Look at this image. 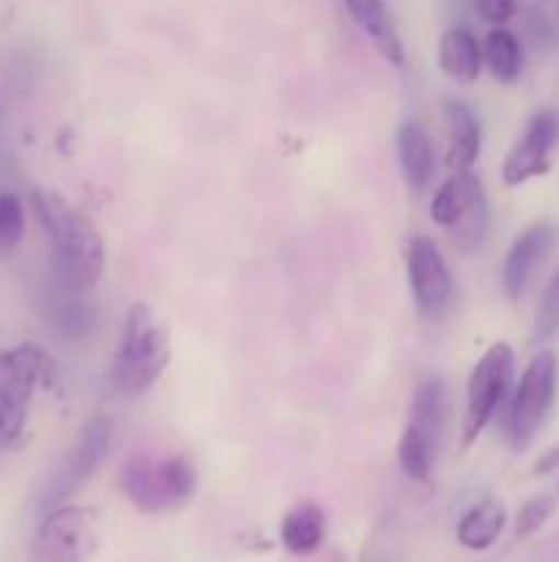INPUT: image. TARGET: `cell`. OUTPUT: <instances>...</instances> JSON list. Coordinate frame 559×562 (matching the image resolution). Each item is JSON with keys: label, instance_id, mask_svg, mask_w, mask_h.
I'll list each match as a JSON object with an SVG mask.
<instances>
[{"label": "cell", "instance_id": "603a6c76", "mask_svg": "<svg viewBox=\"0 0 559 562\" xmlns=\"http://www.w3.org/2000/svg\"><path fill=\"white\" fill-rule=\"evenodd\" d=\"M554 499L551 497H532L529 503L521 505L518 516H515V538H529L551 519L554 514Z\"/></svg>", "mask_w": 559, "mask_h": 562}, {"label": "cell", "instance_id": "7a4b0ae2", "mask_svg": "<svg viewBox=\"0 0 559 562\" xmlns=\"http://www.w3.org/2000/svg\"><path fill=\"white\" fill-rule=\"evenodd\" d=\"M170 366V329L148 302H135L126 311L118 349L113 357V387L126 398L148 393Z\"/></svg>", "mask_w": 559, "mask_h": 562}, {"label": "cell", "instance_id": "9c48e42d", "mask_svg": "<svg viewBox=\"0 0 559 562\" xmlns=\"http://www.w3.org/2000/svg\"><path fill=\"white\" fill-rule=\"evenodd\" d=\"M99 549V516L91 508L47 510L31 543V562H88Z\"/></svg>", "mask_w": 559, "mask_h": 562}, {"label": "cell", "instance_id": "3957f363", "mask_svg": "<svg viewBox=\"0 0 559 562\" xmlns=\"http://www.w3.org/2000/svg\"><path fill=\"white\" fill-rule=\"evenodd\" d=\"M118 481L137 510L168 514L190 503L197 488V472L186 456L142 453L124 461Z\"/></svg>", "mask_w": 559, "mask_h": 562}, {"label": "cell", "instance_id": "2e32d148", "mask_svg": "<svg viewBox=\"0 0 559 562\" xmlns=\"http://www.w3.org/2000/svg\"><path fill=\"white\" fill-rule=\"evenodd\" d=\"M398 159L400 170H403L406 187H409L414 195H422V192L431 187L433 179V146L425 126L417 119L403 121V124L398 126Z\"/></svg>", "mask_w": 559, "mask_h": 562}, {"label": "cell", "instance_id": "5bb4252c", "mask_svg": "<svg viewBox=\"0 0 559 562\" xmlns=\"http://www.w3.org/2000/svg\"><path fill=\"white\" fill-rule=\"evenodd\" d=\"M343 3L349 9L351 20L356 22V27L376 47V53L392 66H403V42H400V33L395 27L384 0H343Z\"/></svg>", "mask_w": 559, "mask_h": 562}, {"label": "cell", "instance_id": "6da1fadb", "mask_svg": "<svg viewBox=\"0 0 559 562\" xmlns=\"http://www.w3.org/2000/svg\"><path fill=\"white\" fill-rule=\"evenodd\" d=\"M33 209L53 245L55 274L66 289H93L104 272V241L96 225L58 192L36 190Z\"/></svg>", "mask_w": 559, "mask_h": 562}, {"label": "cell", "instance_id": "8fae6325", "mask_svg": "<svg viewBox=\"0 0 559 562\" xmlns=\"http://www.w3.org/2000/svg\"><path fill=\"white\" fill-rule=\"evenodd\" d=\"M406 272H409L417 311L425 318H442L453 305L455 285L436 241L427 236H414L406 250Z\"/></svg>", "mask_w": 559, "mask_h": 562}, {"label": "cell", "instance_id": "d4e9b609", "mask_svg": "<svg viewBox=\"0 0 559 562\" xmlns=\"http://www.w3.org/2000/svg\"><path fill=\"white\" fill-rule=\"evenodd\" d=\"M559 470V445H554L551 450H546V453L540 456V459L535 461V475H551V472Z\"/></svg>", "mask_w": 559, "mask_h": 562}, {"label": "cell", "instance_id": "4fadbf2b", "mask_svg": "<svg viewBox=\"0 0 559 562\" xmlns=\"http://www.w3.org/2000/svg\"><path fill=\"white\" fill-rule=\"evenodd\" d=\"M559 239V228L551 223H535L515 236L507 256L502 263V289L510 302H518L529 285L532 274L540 269L548 252L554 250Z\"/></svg>", "mask_w": 559, "mask_h": 562}, {"label": "cell", "instance_id": "cb8c5ba5", "mask_svg": "<svg viewBox=\"0 0 559 562\" xmlns=\"http://www.w3.org/2000/svg\"><path fill=\"white\" fill-rule=\"evenodd\" d=\"M477 11H480V16L486 22H491V25H504V22H510L515 16V11H518V3L515 0H475Z\"/></svg>", "mask_w": 559, "mask_h": 562}, {"label": "cell", "instance_id": "ffe728a7", "mask_svg": "<svg viewBox=\"0 0 559 562\" xmlns=\"http://www.w3.org/2000/svg\"><path fill=\"white\" fill-rule=\"evenodd\" d=\"M482 64L488 66L493 80L499 82H515L524 66V55H521V44L513 31L507 27H493L482 44Z\"/></svg>", "mask_w": 559, "mask_h": 562}, {"label": "cell", "instance_id": "ba28073f", "mask_svg": "<svg viewBox=\"0 0 559 562\" xmlns=\"http://www.w3.org/2000/svg\"><path fill=\"white\" fill-rule=\"evenodd\" d=\"M559 362L554 351H540L532 357L529 366L521 373L515 384L513 401L507 412V437L515 450H526L537 437L540 426L551 412L557 398Z\"/></svg>", "mask_w": 559, "mask_h": 562}, {"label": "cell", "instance_id": "7402d4cb", "mask_svg": "<svg viewBox=\"0 0 559 562\" xmlns=\"http://www.w3.org/2000/svg\"><path fill=\"white\" fill-rule=\"evenodd\" d=\"M559 329V269L551 274L540 294V305L535 313V333L540 340H548Z\"/></svg>", "mask_w": 559, "mask_h": 562}, {"label": "cell", "instance_id": "d6986e66", "mask_svg": "<svg viewBox=\"0 0 559 562\" xmlns=\"http://www.w3.org/2000/svg\"><path fill=\"white\" fill-rule=\"evenodd\" d=\"M504 521H507V510L499 499H480L477 505H471L458 521V530H455V538L464 549H471V552H486L497 543V538L502 536Z\"/></svg>", "mask_w": 559, "mask_h": 562}, {"label": "cell", "instance_id": "30bf717a", "mask_svg": "<svg viewBox=\"0 0 559 562\" xmlns=\"http://www.w3.org/2000/svg\"><path fill=\"white\" fill-rule=\"evenodd\" d=\"M110 445H113V420L110 417H93L82 426L80 437L75 439L66 459L60 461L58 470L49 475L47 486H44L42 503H38L44 514L64 505L71 494L80 492L96 475L102 461L107 459Z\"/></svg>", "mask_w": 559, "mask_h": 562}, {"label": "cell", "instance_id": "9a60e30c", "mask_svg": "<svg viewBox=\"0 0 559 562\" xmlns=\"http://www.w3.org/2000/svg\"><path fill=\"white\" fill-rule=\"evenodd\" d=\"M444 126H447V157H444V165L453 173L469 170L480 157V121L475 119V113L464 102H447L444 104Z\"/></svg>", "mask_w": 559, "mask_h": 562}, {"label": "cell", "instance_id": "7c38bea8", "mask_svg": "<svg viewBox=\"0 0 559 562\" xmlns=\"http://www.w3.org/2000/svg\"><path fill=\"white\" fill-rule=\"evenodd\" d=\"M559 143V113L557 110H540V113L532 115V121L526 124L524 135L515 140V146L510 148V154L502 162V181L507 187H521L526 184L535 176L548 173L551 162L554 146Z\"/></svg>", "mask_w": 559, "mask_h": 562}, {"label": "cell", "instance_id": "4316f807", "mask_svg": "<svg viewBox=\"0 0 559 562\" xmlns=\"http://www.w3.org/2000/svg\"><path fill=\"white\" fill-rule=\"evenodd\" d=\"M551 5H554V11H557V14H559V0H551Z\"/></svg>", "mask_w": 559, "mask_h": 562}, {"label": "cell", "instance_id": "e0dca14e", "mask_svg": "<svg viewBox=\"0 0 559 562\" xmlns=\"http://www.w3.org/2000/svg\"><path fill=\"white\" fill-rule=\"evenodd\" d=\"M438 66L449 80L469 86L482 71V47L466 27H447L438 42Z\"/></svg>", "mask_w": 559, "mask_h": 562}, {"label": "cell", "instance_id": "52a82bcc", "mask_svg": "<svg viewBox=\"0 0 559 562\" xmlns=\"http://www.w3.org/2000/svg\"><path fill=\"white\" fill-rule=\"evenodd\" d=\"M515 355L510 344L499 340L480 360L475 362L466 384V412H464V448L477 442L482 431L491 426L497 412L507 401L513 390Z\"/></svg>", "mask_w": 559, "mask_h": 562}, {"label": "cell", "instance_id": "277c9868", "mask_svg": "<svg viewBox=\"0 0 559 562\" xmlns=\"http://www.w3.org/2000/svg\"><path fill=\"white\" fill-rule=\"evenodd\" d=\"M55 362L44 349L22 344L0 351V448H16L25 437L36 387H53Z\"/></svg>", "mask_w": 559, "mask_h": 562}, {"label": "cell", "instance_id": "5b68a950", "mask_svg": "<svg viewBox=\"0 0 559 562\" xmlns=\"http://www.w3.org/2000/svg\"><path fill=\"white\" fill-rule=\"evenodd\" d=\"M444 423H447V384L438 376H431L417 387L414 401H411L409 426H406L398 445L400 470L411 481H431Z\"/></svg>", "mask_w": 559, "mask_h": 562}, {"label": "cell", "instance_id": "484cf974", "mask_svg": "<svg viewBox=\"0 0 559 562\" xmlns=\"http://www.w3.org/2000/svg\"><path fill=\"white\" fill-rule=\"evenodd\" d=\"M362 562H389V549L384 543L370 541L365 547V554H362Z\"/></svg>", "mask_w": 559, "mask_h": 562}, {"label": "cell", "instance_id": "44dd1931", "mask_svg": "<svg viewBox=\"0 0 559 562\" xmlns=\"http://www.w3.org/2000/svg\"><path fill=\"white\" fill-rule=\"evenodd\" d=\"M25 236V209L14 192H0V256L14 250Z\"/></svg>", "mask_w": 559, "mask_h": 562}, {"label": "cell", "instance_id": "8992f818", "mask_svg": "<svg viewBox=\"0 0 559 562\" xmlns=\"http://www.w3.org/2000/svg\"><path fill=\"white\" fill-rule=\"evenodd\" d=\"M433 223L449 234L455 250L475 252L486 241L491 228L482 181L471 170H458L436 190L431 201Z\"/></svg>", "mask_w": 559, "mask_h": 562}, {"label": "cell", "instance_id": "ac0fdd59", "mask_svg": "<svg viewBox=\"0 0 559 562\" xmlns=\"http://www.w3.org/2000/svg\"><path fill=\"white\" fill-rule=\"evenodd\" d=\"M323 538H327V516L316 503L294 505L280 525V541L296 558L316 554Z\"/></svg>", "mask_w": 559, "mask_h": 562}]
</instances>
